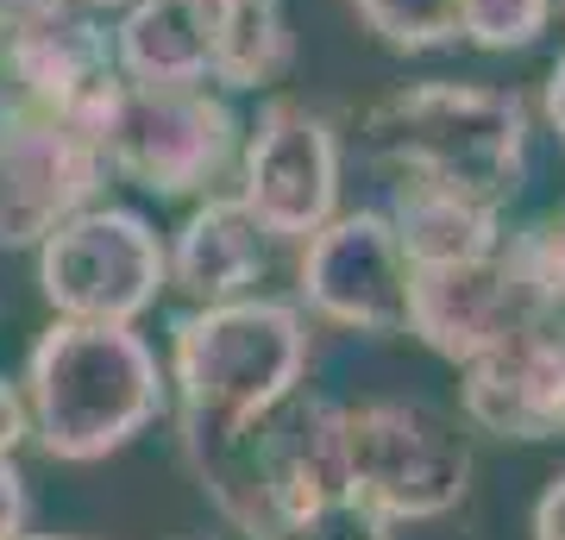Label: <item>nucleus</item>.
<instances>
[{
	"mask_svg": "<svg viewBox=\"0 0 565 540\" xmlns=\"http://www.w3.org/2000/svg\"><path fill=\"white\" fill-rule=\"evenodd\" d=\"M226 0H132L114 20V63L145 88H214Z\"/></svg>",
	"mask_w": 565,
	"mask_h": 540,
	"instance_id": "obj_14",
	"label": "nucleus"
},
{
	"mask_svg": "<svg viewBox=\"0 0 565 540\" xmlns=\"http://www.w3.org/2000/svg\"><path fill=\"white\" fill-rule=\"evenodd\" d=\"M270 271V240L264 226L245 214L239 195H202L189 208V221L177 226V240L163 245V277L170 289L207 308V301H233V296H252Z\"/></svg>",
	"mask_w": 565,
	"mask_h": 540,
	"instance_id": "obj_15",
	"label": "nucleus"
},
{
	"mask_svg": "<svg viewBox=\"0 0 565 540\" xmlns=\"http://www.w3.org/2000/svg\"><path fill=\"white\" fill-rule=\"evenodd\" d=\"M20 396L44 459L95 465L163 421L170 378L132 320H51L25 352Z\"/></svg>",
	"mask_w": 565,
	"mask_h": 540,
	"instance_id": "obj_1",
	"label": "nucleus"
},
{
	"mask_svg": "<svg viewBox=\"0 0 565 540\" xmlns=\"http://www.w3.org/2000/svg\"><path fill=\"white\" fill-rule=\"evenodd\" d=\"M32 528V490L20 459H0V540H20Z\"/></svg>",
	"mask_w": 565,
	"mask_h": 540,
	"instance_id": "obj_21",
	"label": "nucleus"
},
{
	"mask_svg": "<svg viewBox=\"0 0 565 540\" xmlns=\"http://www.w3.org/2000/svg\"><path fill=\"white\" fill-rule=\"evenodd\" d=\"M7 44V70H13V95L25 107H44V114H63L70 126L102 120L107 95L120 88V63H114V25H102V13L88 7H57L32 25H13L0 32Z\"/></svg>",
	"mask_w": 565,
	"mask_h": 540,
	"instance_id": "obj_13",
	"label": "nucleus"
},
{
	"mask_svg": "<svg viewBox=\"0 0 565 540\" xmlns=\"http://www.w3.org/2000/svg\"><path fill=\"white\" fill-rule=\"evenodd\" d=\"M20 540H70V534H32V528H25V534Z\"/></svg>",
	"mask_w": 565,
	"mask_h": 540,
	"instance_id": "obj_28",
	"label": "nucleus"
},
{
	"mask_svg": "<svg viewBox=\"0 0 565 540\" xmlns=\"http://www.w3.org/2000/svg\"><path fill=\"white\" fill-rule=\"evenodd\" d=\"M345 502L390 521H440L471 490V446L422 402H359L340 409Z\"/></svg>",
	"mask_w": 565,
	"mask_h": 540,
	"instance_id": "obj_6",
	"label": "nucleus"
},
{
	"mask_svg": "<svg viewBox=\"0 0 565 540\" xmlns=\"http://www.w3.org/2000/svg\"><path fill=\"white\" fill-rule=\"evenodd\" d=\"M25 441H32V421H25V396H20V383L0 378V459H13V453H20Z\"/></svg>",
	"mask_w": 565,
	"mask_h": 540,
	"instance_id": "obj_22",
	"label": "nucleus"
},
{
	"mask_svg": "<svg viewBox=\"0 0 565 540\" xmlns=\"http://www.w3.org/2000/svg\"><path fill=\"white\" fill-rule=\"evenodd\" d=\"M364 151L390 177L509 208L527 182V100L490 82H408L364 107Z\"/></svg>",
	"mask_w": 565,
	"mask_h": 540,
	"instance_id": "obj_3",
	"label": "nucleus"
},
{
	"mask_svg": "<svg viewBox=\"0 0 565 540\" xmlns=\"http://www.w3.org/2000/svg\"><path fill=\"white\" fill-rule=\"evenodd\" d=\"M7 107H20V95H13V70H7V44H0V114Z\"/></svg>",
	"mask_w": 565,
	"mask_h": 540,
	"instance_id": "obj_26",
	"label": "nucleus"
},
{
	"mask_svg": "<svg viewBox=\"0 0 565 540\" xmlns=\"http://www.w3.org/2000/svg\"><path fill=\"white\" fill-rule=\"evenodd\" d=\"M559 0H459V44L471 51H527L546 39Z\"/></svg>",
	"mask_w": 565,
	"mask_h": 540,
	"instance_id": "obj_19",
	"label": "nucleus"
},
{
	"mask_svg": "<svg viewBox=\"0 0 565 540\" xmlns=\"http://www.w3.org/2000/svg\"><path fill=\"white\" fill-rule=\"evenodd\" d=\"M264 540H390V521L364 516L359 502H327L315 516L282 521L277 534H264Z\"/></svg>",
	"mask_w": 565,
	"mask_h": 540,
	"instance_id": "obj_20",
	"label": "nucleus"
},
{
	"mask_svg": "<svg viewBox=\"0 0 565 540\" xmlns=\"http://www.w3.org/2000/svg\"><path fill=\"white\" fill-rule=\"evenodd\" d=\"M541 114H546V133L559 139V151H565V57L546 70V82H541Z\"/></svg>",
	"mask_w": 565,
	"mask_h": 540,
	"instance_id": "obj_24",
	"label": "nucleus"
},
{
	"mask_svg": "<svg viewBox=\"0 0 565 540\" xmlns=\"http://www.w3.org/2000/svg\"><path fill=\"white\" fill-rule=\"evenodd\" d=\"M57 7H70V0H0V32L32 25V20H44V13H57Z\"/></svg>",
	"mask_w": 565,
	"mask_h": 540,
	"instance_id": "obj_25",
	"label": "nucleus"
},
{
	"mask_svg": "<svg viewBox=\"0 0 565 540\" xmlns=\"http://www.w3.org/2000/svg\"><path fill=\"white\" fill-rule=\"evenodd\" d=\"M408 301V258L396 245L384 208H352L333 214L321 233L296 245V308L308 320L364 333V340H396Z\"/></svg>",
	"mask_w": 565,
	"mask_h": 540,
	"instance_id": "obj_9",
	"label": "nucleus"
},
{
	"mask_svg": "<svg viewBox=\"0 0 565 540\" xmlns=\"http://www.w3.org/2000/svg\"><path fill=\"white\" fill-rule=\"evenodd\" d=\"M384 214L396 226V245H403L408 264L484 258V252H497L509 240L503 208L459 195V189H440V182H415V177H396V195H390Z\"/></svg>",
	"mask_w": 565,
	"mask_h": 540,
	"instance_id": "obj_16",
	"label": "nucleus"
},
{
	"mask_svg": "<svg viewBox=\"0 0 565 540\" xmlns=\"http://www.w3.org/2000/svg\"><path fill=\"white\" fill-rule=\"evenodd\" d=\"M459 409L490 441H565V315H534L484 359L459 364Z\"/></svg>",
	"mask_w": 565,
	"mask_h": 540,
	"instance_id": "obj_12",
	"label": "nucleus"
},
{
	"mask_svg": "<svg viewBox=\"0 0 565 540\" xmlns=\"http://www.w3.org/2000/svg\"><path fill=\"white\" fill-rule=\"evenodd\" d=\"M359 25L377 44L422 57V51H446L459 44V0H345Z\"/></svg>",
	"mask_w": 565,
	"mask_h": 540,
	"instance_id": "obj_18",
	"label": "nucleus"
},
{
	"mask_svg": "<svg viewBox=\"0 0 565 540\" xmlns=\"http://www.w3.org/2000/svg\"><path fill=\"white\" fill-rule=\"evenodd\" d=\"M88 139L102 145L114 177L139 182L158 201H189L214 195L233 177L245 120L221 88H145L120 76Z\"/></svg>",
	"mask_w": 565,
	"mask_h": 540,
	"instance_id": "obj_5",
	"label": "nucleus"
},
{
	"mask_svg": "<svg viewBox=\"0 0 565 540\" xmlns=\"http://www.w3.org/2000/svg\"><path fill=\"white\" fill-rule=\"evenodd\" d=\"M39 296L57 320H132L170 289L158 226L132 208H82L39 245Z\"/></svg>",
	"mask_w": 565,
	"mask_h": 540,
	"instance_id": "obj_7",
	"label": "nucleus"
},
{
	"mask_svg": "<svg viewBox=\"0 0 565 540\" xmlns=\"http://www.w3.org/2000/svg\"><path fill=\"white\" fill-rule=\"evenodd\" d=\"M296 63V32H289V0H226V51L214 88L258 95L277 88Z\"/></svg>",
	"mask_w": 565,
	"mask_h": 540,
	"instance_id": "obj_17",
	"label": "nucleus"
},
{
	"mask_svg": "<svg viewBox=\"0 0 565 540\" xmlns=\"http://www.w3.org/2000/svg\"><path fill=\"white\" fill-rule=\"evenodd\" d=\"M239 189L245 214L264 226L270 245H302L340 214V133L321 107L296 95H270L239 139Z\"/></svg>",
	"mask_w": 565,
	"mask_h": 540,
	"instance_id": "obj_8",
	"label": "nucleus"
},
{
	"mask_svg": "<svg viewBox=\"0 0 565 540\" xmlns=\"http://www.w3.org/2000/svg\"><path fill=\"white\" fill-rule=\"evenodd\" d=\"M559 7H565V0H559Z\"/></svg>",
	"mask_w": 565,
	"mask_h": 540,
	"instance_id": "obj_29",
	"label": "nucleus"
},
{
	"mask_svg": "<svg viewBox=\"0 0 565 540\" xmlns=\"http://www.w3.org/2000/svg\"><path fill=\"white\" fill-rule=\"evenodd\" d=\"M107 158L82 126L44 107L0 114V252H32L70 214L95 208L107 189Z\"/></svg>",
	"mask_w": 565,
	"mask_h": 540,
	"instance_id": "obj_10",
	"label": "nucleus"
},
{
	"mask_svg": "<svg viewBox=\"0 0 565 540\" xmlns=\"http://www.w3.org/2000/svg\"><path fill=\"white\" fill-rule=\"evenodd\" d=\"M527 534H534V540H565V472H559V478H546L541 502H534V521H527Z\"/></svg>",
	"mask_w": 565,
	"mask_h": 540,
	"instance_id": "obj_23",
	"label": "nucleus"
},
{
	"mask_svg": "<svg viewBox=\"0 0 565 540\" xmlns=\"http://www.w3.org/2000/svg\"><path fill=\"white\" fill-rule=\"evenodd\" d=\"M76 7H88V13H120V7H132V0H76Z\"/></svg>",
	"mask_w": 565,
	"mask_h": 540,
	"instance_id": "obj_27",
	"label": "nucleus"
},
{
	"mask_svg": "<svg viewBox=\"0 0 565 540\" xmlns=\"http://www.w3.org/2000/svg\"><path fill=\"white\" fill-rule=\"evenodd\" d=\"M177 427L182 465L195 472L202 497L252 540L277 534L296 516H315L327 502H345L340 402L296 390L277 409H264L252 427H202V421H177Z\"/></svg>",
	"mask_w": 565,
	"mask_h": 540,
	"instance_id": "obj_2",
	"label": "nucleus"
},
{
	"mask_svg": "<svg viewBox=\"0 0 565 540\" xmlns=\"http://www.w3.org/2000/svg\"><path fill=\"white\" fill-rule=\"evenodd\" d=\"M315 364L308 315L282 296H233L170 320V396L177 421L252 427L264 409L296 396Z\"/></svg>",
	"mask_w": 565,
	"mask_h": 540,
	"instance_id": "obj_4",
	"label": "nucleus"
},
{
	"mask_svg": "<svg viewBox=\"0 0 565 540\" xmlns=\"http://www.w3.org/2000/svg\"><path fill=\"white\" fill-rule=\"evenodd\" d=\"M403 333L440 352L446 364L484 359L490 346H503L515 327H527L534 315H546L527 264L515 252V240H503L484 258L459 264H408V301H403Z\"/></svg>",
	"mask_w": 565,
	"mask_h": 540,
	"instance_id": "obj_11",
	"label": "nucleus"
}]
</instances>
